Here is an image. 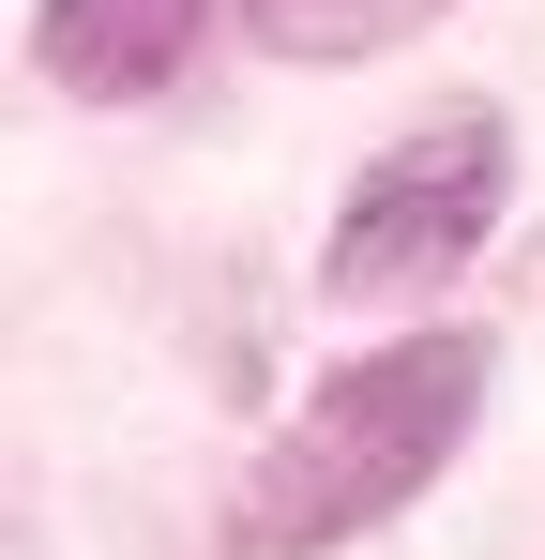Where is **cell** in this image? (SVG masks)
<instances>
[{
	"label": "cell",
	"mask_w": 545,
	"mask_h": 560,
	"mask_svg": "<svg viewBox=\"0 0 545 560\" xmlns=\"http://www.w3.org/2000/svg\"><path fill=\"white\" fill-rule=\"evenodd\" d=\"M469 409H485V334L363 349L349 378H318V394L288 409V440L258 455L243 546H258V560H318V546H349V530H379V515L469 440Z\"/></svg>",
	"instance_id": "cell-1"
},
{
	"label": "cell",
	"mask_w": 545,
	"mask_h": 560,
	"mask_svg": "<svg viewBox=\"0 0 545 560\" xmlns=\"http://www.w3.org/2000/svg\"><path fill=\"white\" fill-rule=\"evenodd\" d=\"M485 212H500V121H425V137H394L363 167L318 273H334V303H409L485 243Z\"/></svg>",
	"instance_id": "cell-2"
},
{
	"label": "cell",
	"mask_w": 545,
	"mask_h": 560,
	"mask_svg": "<svg viewBox=\"0 0 545 560\" xmlns=\"http://www.w3.org/2000/svg\"><path fill=\"white\" fill-rule=\"evenodd\" d=\"M212 31V0H46L31 15V61L61 77V92H152V77H182V46Z\"/></svg>",
	"instance_id": "cell-3"
},
{
	"label": "cell",
	"mask_w": 545,
	"mask_h": 560,
	"mask_svg": "<svg viewBox=\"0 0 545 560\" xmlns=\"http://www.w3.org/2000/svg\"><path fill=\"white\" fill-rule=\"evenodd\" d=\"M440 0H243V31H258L272 61H363V46H409Z\"/></svg>",
	"instance_id": "cell-4"
}]
</instances>
